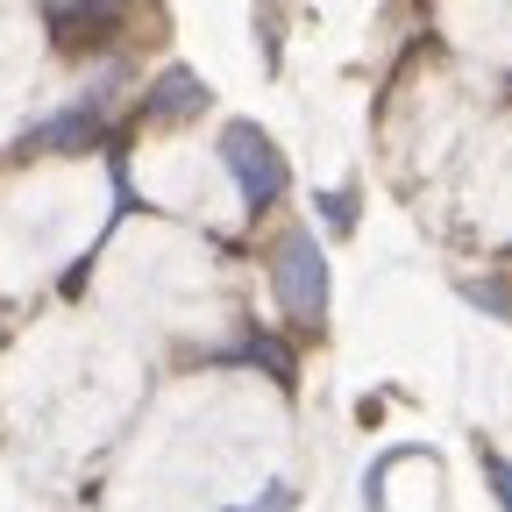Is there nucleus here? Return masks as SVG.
<instances>
[{"instance_id":"6e6552de","label":"nucleus","mask_w":512,"mask_h":512,"mask_svg":"<svg viewBox=\"0 0 512 512\" xmlns=\"http://www.w3.org/2000/svg\"><path fill=\"white\" fill-rule=\"evenodd\" d=\"M491 484H498V498H505V505H512V470H505V463H498V456H491Z\"/></svg>"},{"instance_id":"f03ea898","label":"nucleus","mask_w":512,"mask_h":512,"mask_svg":"<svg viewBox=\"0 0 512 512\" xmlns=\"http://www.w3.org/2000/svg\"><path fill=\"white\" fill-rule=\"evenodd\" d=\"M221 164H228V178H235V192H242L249 214H264L278 192H285V157H278V143L256 121H228L221 128Z\"/></svg>"},{"instance_id":"423d86ee","label":"nucleus","mask_w":512,"mask_h":512,"mask_svg":"<svg viewBox=\"0 0 512 512\" xmlns=\"http://www.w3.org/2000/svg\"><path fill=\"white\" fill-rule=\"evenodd\" d=\"M320 214L335 228H356V192H320Z\"/></svg>"},{"instance_id":"39448f33","label":"nucleus","mask_w":512,"mask_h":512,"mask_svg":"<svg viewBox=\"0 0 512 512\" xmlns=\"http://www.w3.org/2000/svg\"><path fill=\"white\" fill-rule=\"evenodd\" d=\"M43 8H50V29L64 43H86V36L114 29V15L128 8V0H43Z\"/></svg>"},{"instance_id":"7ed1b4c3","label":"nucleus","mask_w":512,"mask_h":512,"mask_svg":"<svg viewBox=\"0 0 512 512\" xmlns=\"http://www.w3.org/2000/svg\"><path fill=\"white\" fill-rule=\"evenodd\" d=\"M200 107H207V79H200V72H185V64L157 72L150 93H143V114H150V121H192Z\"/></svg>"},{"instance_id":"20e7f679","label":"nucleus","mask_w":512,"mask_h":512,"mask_svg":"<svg viewBox=\"0 0 512 512\" xmlns=\"http://www.w3.org/2000/svg\"><path fill=\"white\" fill-rule=\"evenodd\" d=\"M93 143H107V121H100V107H64V114H50L36 136H29V150H57V157H72V150H93Z\"/></svg>"},{"instance_id":"f257e3e1","label":"nucleus","mask_w":512,"mask_h":512,"mask_svg":"<svg viewBox=\"0 0 512 512\" xmlns=\"http://www.w3.org/2000/svg\"><path fill=\"white\" fill-rule=\"evenodd\" d=\"M271 292H278L285 320H299V328H313L328 313V256H320V242L306 228H285L271 242Z\"/></svg>"},{"instance_id":"0eeeda50","label":"nucleus","mask_w":512,"mask_h":512,"mask_svg":"<svg viewBox=\"0 0 512 512\" xmlns=\"http://www.w3.org/2000/svg\"><path fill=\"white\" fill-rule=\"evenodd\" d=\"M242 512H292V491H285V484H271L264 498H256V505H242Z\"/></svg>"}]
</instances>
